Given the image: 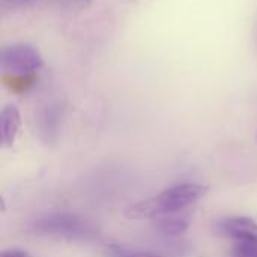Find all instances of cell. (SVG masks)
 Listing matches in <instances>:
<instances>
[{"instance_id":"3","label":"cell","mask_w":257,"mask_h":257,"mask_svg":"<svg viewBox=\"0 0 257 257\" xmlns=\"http://www.w3.org/2000/svg\"><path fill=\"white\" fill-rule=\"evenodd\" d=\"M44 65L39 50L30 44H12L2 50L0 68L5 75H33Z\"/></svg>"},{"instance_id":"10","label":"cell","mask_w":257,"mask_h":257,"mask_svg":"<svg viewBox=\"0 0 257 257\" xmlns=\"http://www.w3.org/2000/svg\"><path fill=\"white\" fill-rule=\"evenodd\" d=\"M2 257H30V254L21 250H6L2 253Z\"/></svg>"},{"instance_id":"8","label":"cell","mask_w":257,"mask_h":257,"mask_svg":"<svg viewBox=\"0 0 257 257\" xmlns=\"http://www.w3.org/2000/svg\"><path fill=\"white\" fill-rule=\"evenodd\" d=\"M233 257H257V236L238 239L232 250Z\"/></svg>"},{"instance_id":"2","label":"cell","mask_w":257,"mask_h":257,"mask_svg":"<svg viewBox=\"0 0 257 257\" xmlns=\"http://www.w3.org/2000/svg\"><path fill=\"white\" fill-rule=\"evenodd\" d=\"M29 230L38 236L65 238V239H86L96 235L92 221L72 212L47 214L30 223Z\"/></svg>"},{"instance_id":"1","label":"cell","mask_w":257,"mask_h":257,"mask_svg":"<svg viewBox=\"0 0 257 257\" xmlns=\"http://www.w3.org/2000/svg\"><path fill=\"white\" fill-rule=\"evenodd\" d=\"M208 193L209 188L200 184L175 185L164 190L154 199L130 205L125 209V217L128 220H155L161 215L184 212Z\"/></svg>"},{"instance_id":"9","label":"cell","mask_w":257,"mask_h":257,"mask_svg":"<svg viewBox=\"0 0 257 257\" xmlns=\"http://www.w3.org/2000/svg\"><path fill=\"white\" fill-rule=\"evenodd\" d=\"M105 256L107 257H163L149 253V251H139V250H130L116 244H111L105 248Z\"/></svg>"},{"instance_id":"6","label":"cell","mask_w":257,"mask_h":257,"mask_svg":"<svg viewBox=\"0 0 257 257\" xmlns=\"http://www.w3.org/2000/svg\"><path fill=\"white\" fill-rule=\"evenodd\" d=\"M62 122V108L59 104H50L47 105L39 116V133L41 137L45 142H53L60 128Z\"/></svg>"},{"instance_id":"7","label":"cell","mask_w":257,"mask_h":257,"mask_svg":"<svg viewBox=\"0 0 257 257\" xmlns=\"http://www.w3.org/2000/svg\"><path fill=\"white\" fill-rule=\"evenodd\" d=\"M157 229L167 236H178L182 235L188 230L190 227V218L188 215H184L182 212H176V214H167V215H161L158 218L154 220Z\"/></svg>"},{"instance_id":"4","label":"cell","mask_w":257,"mask_h":257,"mask_svg":"<svg viewBox=\"0 0 257 257\" xmlns=\"http://www.w3.org/2000/svg\"><path fill=\"white\" fill-rule=\"evenodd\" d=\"M218 230L233 239H245L257 236V223L248 217H230L218 224Z\"/></svg>"},{"instance_id":"5","label":"cell","mask_w":257,"mask_h":257,"mask_svg":"<svg viewBox=\"0 0 257 257\" xmlns=\"http://www.w3.org/2000/svg\"><path fill=\"white\" fill-rule=\"evenodd\" d=\"M0 128H2L3 145L6 148H12L17 140L18 131L21 128V114L15 105L9 104L3 107L2 116H0Z\"/></svg>"}]
</instances>
